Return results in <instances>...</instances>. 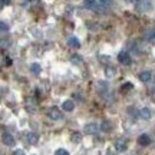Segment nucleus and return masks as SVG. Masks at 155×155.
<instances>
[{
  "instance_id": "obj_1",
  "label": "nucleus",
  "mask_w": 155,
  "mask_h": 155,
  "mask_svg": "<svg viewBox=\"0 0 155 155\" xmlns=\"http://www.w3.org/2000/svg\"><path fill=\"white\" fill-rule=\"evenodd\" d=\"M48 116L52 121H59L62 118V111H59V108H56V106H52L48 109Z\"/></svg>"
},
{
  "instance_id": "obj_2",
  "label": "nucleus",
  "mask_w": 155,
  "mask_h": 155,
  "mask_svg": "<svg viewBox=\"0 0 155 155\" xmlns=\"http://www.w3.org/2000/svg\"><path fill=\"white\" fill-rule=\"evenodd\" d=\"M152 5H151L150 0H139L138 3H137V10L141 12V13H144V12H150Z\"/></svg>"
},
{
  "instance_id": "obj_3",
  "label": "nucleus",
  "mask_w": 155,
  "mask_h": 155,
  "mask_svg": "<svg viewBox=\"0 0 155 155\" xmlns=\"http://www.w3.org/2000/svg\"><path fill=\"white\" fill-rule=\"evenodd\" d=\"M115 148L119 152H125L128 150V141L125 138H118L115 141Z\"/></svg>"
},
{
  "instance_id": "obj_4",
  "label": "nucleus",
  "mask_w": 155,
  "mask_h": 155,
  "mask_svg": "<svg viewBox=\"0 0 155 155\" xmlns=\"http://www.w3.org/2000/svg\"><path fill=\"white\" fill-rule=\"evenodd\" d=\"M118 61H119V63H122V65L129 66L131 62H132V59H131V56H129L128 52H121V53L118 55Z\"/></svg>"
},
{
  "instance_id": "obj_5",
  "label": "nucleus",
  "mask_w": 155,
  "mask_h": 155,
  "mask_svg": "<svg viewBox=\"0 0 155 155\" xmlns=\"http://www.w3.org/2000/svg\"><path fill=\"white\" fill-rule=\"evenodd\" d=\"M98 129H101L96 124H94V122H89V124H86L85 125V128H83V131H85V134H88V135H95V134L98 132Z\"/></svg>"
},
{
  "instance_id": "obj_6",
  "label": "nucleus",
  "mask_w": 155,
  "mask_h": 155,
  "mask_svg": "<svg viewBox=\"0 0 155 155\" xmlns=\"http://www.w3.org/2000/svg\"><path fill=\"white\" fill-rule=\"evenodd\" d=\"M2 141H3V144L7 145V147H13V145H15V138H13L9 132H6V131H3V134H2Z\"/></svg>"
},
{
  "instance_id": "obj_7",
  "label": "nucleus",
  "mask_w": 155,
  "mask_h": 155,
  "mask_svg": "<svg viewBox=\"0 0 155 155\" xmlns=\"http://www.w3.org/2000/svg\"><path fill=\"white\" fill-rule=\"evenodd\" d=\"M138 144L141 145V147H148V145L151 144V138L148 134H141L138 137Z\"/></svg>"
},
{
  "instance_id": "obj_8",
  "label": "nucleus",
  "mask_w": 155,
  "mask_h": 155,
  "mask_svg": "<svg viewBox=\"0 0 155 155\" xmlns=\"http://www.w3.org/2000/svg\"><path fill=\"white\" fill-rule=\"evenodd\" d=\"M139 79H141V82L144 83H148L152 79V73L150 71H142V72L139 73Z\"/></svg>"
},
{
  "instance_id": "obj_9",
  "label": "nucleus",
  "mask_w": 155,
  "mask_h": 155,
  "mask_svg": "<svg viewBox=\"0 0 155 155\" xmlns=\"http://www.w3.org/2000/svg\"><path fill=\"white\" fill-rule=\"evenodd\" d=\"M26 141H28L30 145H36L38 144V141H39V137H38V134H35V132H29L28 135H26Z\"/></svg>"
},
{
  "instance_id": "obj_10",
  "label": "nucleus",
  "mask_w": 155,
  "mask_h": 155,
  "mask_svg": "<svg viewBox=\"0 0 155 155\" xmlns=\"http://www.w3.org/2000/svg\"><path fill=\"white\" fill-rule=\"evenodd\" d=\"M62 109H63V111H66V112H72L73 109H75V104H73V101H71V99L65 101V102L62 104Z\"/></svg>"
},
{
  "instance_id": "obj_11",
  "label": "nucleus",
  "mask_w": 155,
  "mask_h": 155,
  "mask_svg": "<svg viewBox=\"0 0 155 155\" xmlns=\"http://www.w3.org/2000/svg\"><path fill=\"white\" fill-rule=\"evenodd\" d=\"M68 45L71 46V48H73V49H79L81 48V42H79V39L78 38H69V40H68Z\"/></svg>"
},
{
  "instance_id": "obj_12",
  "label": "nucleus",
  "mask_w": 155,
  "mask_h": 155,
  "mask_svg": "<svg viewBox=\"0 0 155 155\" xmlns=\"http://www.w3.org/2000/svg\"><path fill=\"white\" fill-rule=\"evenodd\" d=\"M139 116L142 118V119H151V116H152V114H151V111H150V108H142L141 111H139Z\"/></svg>"
},
{
  "instance_id": "obj_13",
  "label": "nucleus",
  "mask_w": 155,
  "mask_h": 155,
  "mask_svg": "<svg viewBox=\"0 0 155 155\" xmlns=\"http://www.w3.org/2000/svg\"><path fill=\"white\" fill-rule=\"evenodd\" d=\"M101 131L102 132H111L112 131V124H111V121H104L102 124H101Z\"/></svg>"
},
{
  "instance_id": "obj_14",
  "label": "nucleus",
  "mask_w": 155,
  "mask_h": 155,
  "mask_svg": "<svg viewBox=\"0 0 155 155\" xmlns=\"http://www.w3.org/2000/svg\"><path fill=\"white\" fill-rule=\"evenodd\" d=\"M105 75H106V78H114L116 75V69L114 66H106L105 68Z\"/></svg>"
},
{
  "instance_id": "obj_15",
  "label": "nucleus",
  "mask_w": 155,
  "mask_h": 155,
  "mask_svg": "<svg viewBox=\"0 0 155 155\" xmlns=\"http://www.w3.org/2000/svg\"><path fill=\"white\" fill-rule=\"evenodd\" d=\"M30 72L35 73V75H39V73L42 72V68H40L39 63H32L30 65Z\"/></svg>"
},
{
  "instance_id": "obj_16",
  "label": "nucleus",
  "mask_w": 155,
  "mask_h": 155,
  "mask_svg": "<svg viewBox=\"0 0 155 155\" xmlns=\"http://www.w3.org/2000/svg\"><path fill=\"white\" fill-rule=\"evenodd\" d=\"M132 88H134L132 83H131V82H127V83H124V85L121 86V92H122V94H127V92H129V91H131Z\"/></svg>"
},
{
  "instance_id": "obj_17",
  "label": "nucleus",
  "mask_w": 155,
  "mask_h": 155,
  "mask_svg": "<svg viewBox=\"0 0 155 155\" xmlns=\"http://www.w3.org/2000/svg\"><path fill=\"white\" fill-rule=\"evenodd\" d=\"M71 62H72L73 65H82L83 61H82V58L79 55H73L72 58H71Z\"/></svg>"
},
{
  "instance_id": "obj_18",
  "label": "nucleus",
  "mask_w": 155,
  "mask_h": 155,
  "mask_svg": "<svg viewBox=\"0 0 155 155\" xmlns=\"http://www.w3.org/2000/svg\"><path fill=\"white\" fill-rule=\"evenodd\" d=\"M145 39H147V40H154L155 39V29L148 30V32L145 33Z\"/></svg>"
},
{
  "instance_id": "obj_19",
  "label": "nucleus",
  "mask_w": 155,
  "mask_h": 155,
  "mask_svg": "<svg viewBox=\"0 0 155 155\" xmlns=\"http://www.w3.org/2000/svg\"><path fill=\"white\" fill-rule=\"evenodd\" d=\"M98 86H101L99 91H101V94H105L106 91H108V83L106 82H99V85Z\"/></svg>"
},
{
  "instance_id": "obj_20",
  "label": "nucleus",
  "mask_w": 155,
  "mask_h": 155,
  "mask_svg": "<svg viewBox=\"0 0 155 155\" xmlns=\"http://www.w3.org/2000/svg\"><path fill=\"white\" fill-rule=\"evenodd\" d=\"M81 139H82L81 134H78V132H73L72 134V141H73V142H81Z\"/></svg>"
},
{
  "instance_id": "obj_21",
  "label": "nucleus",
  "mask_w": 155,
  "mask_h": 155,
  "mask_svg": "<svg viewBox=\"0 0 155 155\" xmlns=\"http://www.w3.org/2000/svg\"><path fill=\"white\" fill-rule=\"evenodd\" d=\"M95 5H96V0H85V6L89 9H92Z\"/></svg>"
},
{
  "instance_id": "obj_22",
  "label": "nucleus",
  "mask_w": 155,
  "mask_h": 155,
  "mask_svg": "<svg viewBox=\"0 0 155 155\" xmlns=\"http://www.w3.org/2000/svg\"><path fill=\"white\" fill-rule=\"evenodd\" d=\"M55 155H69V152L66 150H63V148H59V150H56Z\"/></svg>"
},
{
  "instance_id": "obj_23",
  "label": "nucleus",
  "mask_w": 155,
  "mask_h": 155,
  "mask_svg": "<svg viewBox=\"0 0 155 155\" xmlns=\"http://www.w3.org/2000/svg\"><path fill=\"white\" fill-rule=\"evenodd\" d=\"M112 0H101V6L102 7H108V6H111Z\"/></svg>"
},
{
  "instance_id": "obj_24",
  "label": "nucleus",
  "mask_w": 155,
  "mask_h": 155,
  "mask_svg": "<svg viewBox=\"0 0 155 155\" xmlns=\"http://www.w3.org/2000/svg\"><path fill=\"white\" fill-rule=\"evenodd\" d=\"M137 109H135V108H132V106H129V108H128V114H129V115L131 116H134V118H135V116H137Z\"/></svg>"
},
{
  "instance_id": "obj_25",
  "label": "nucleus",
  "mask_w": 155,
  "mask_h": 155,
  "mask_svg": "<svg viewBox=\"0 0 155 155\" xmlns=\"http://www.w3.org/2000/svg\"><path fill=\"white\" fill-rule=\"evenodd\" d=\"M0 29H2V32H3V33H6V32L9 30V26H7L5 22H2L0 23Z\"/></svg>"
},
{
  "instance_id": "obj_26",
  "label": "nucleus",
  "mask_w": 155,
  "mask_h": 155,
  "mask_svg": "<svg viewBox=\"0 0 155 155\" xmlns=\"http://www.w3.org/2000/svg\"><path fill=\"white\" fill-rule=\"evenodd\" d=\"M5 65L6 66H12V59L10 58H5Z\"/></svg>"
},
{
  "instance_id": "obj_27",
  "label": "nucleus",
  "mask_w": 155,
  "mask_h": 155,
  "mask_svg": "<svg viewBox=\"0 0 155 155\" xmlns=\"http://www.w3.org/2000/svg\"><path fill=\"white\" fill-rule=\"evenodd\" d=\"M13 155H25V154H23V151H22V150H16Z\"/></svg>"
},
{
  "instance_id": "obj_28",
  "label": "nucleus",
  "mask_w": 155,
  "mask_h": 155,
  "mask_svg": "<svg viewBox=\"0 0 155 155\" xmlns=\"http://www.w3.org/2000/svg\"><path fill=\"white\" fill-rule=\"evenodd\" d=\"M10 3V0H2V6H6Z\"/></svg>"
},
{
  "instance_id": "obj_29",
  "label": "nucleus",
  "mask_w": 155,
  "mask_h": 155,
  "mask_svg": "<svg viewBox=\"0 0 155 155\" xmlns=\"http://www.w3.org/2000/svg\"><path fill=\"white\" fill-rule=\"evenodd\" d=\"M106 155H115V152H114V151H111V150H108V151H106Z\"/></svg>"
},
{
  "instance_id": "obj_30",
  "label": "nucleus",
  "mask_w": 155,
  "mask_h": 155,
  "mask_svg": "<svg viewBox=\"0 0 155 155\" xmlns=\"http://www.w3.org/2000/svg\"><path fill=\"white\" fill-rule=\"evenodd\" d=\"M127 2H129V3H134V2H135V0H127Z\"/></svg>"
},
{
  "instance_id": "obj_31",
  "label": "nucleus",
  "mask_w": 155,
  "mask_h": 155,
  "mask_svg": "<svg viewBox=\"0 0 155 155\" xmlns=\"http://www.w3.org/2000/svg\"><path fill=\"white\" fill-rule=\"evenodd\" d=\"M28 2H32V0H28Z\"/></svg>"
}]
</instances>
